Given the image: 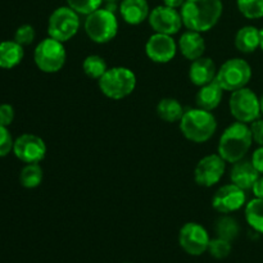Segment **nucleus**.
<instances>
[{
	"instance_id": "obj_1",
	"label": "nucleus",
	"mask_w": 263,
	"mask_h": 263,
	"mask_svg": "<svg viewBox=\"0 0 263 263\" xmlns=\"http://www.w3.org/2000/svg\"><path fill=\"white\" fill-rule=\"evenodd\" d=\"M222 12L221 0H186L180 10L185 27L200 33L212 30L220 21Z\"/></svg>"
},
{
	"instance_id": "obj_2",
	"label": "nucleus",
	"mask_w": 263,
	"mask_h": 263,
	"mask_svg": "<svg viewBox=\"0 0 263 263\" xmlns=\"http://www.w3.org/2000/svg\"><path fill=\"white\" fill-rule=\"evenodd\" d=\"M253 143L251 127L248 123L236 122L231 123L221 135L218 141V154L229 163H235L241 161L251 149Z\"/></svg>"
},
{
	"instance_id": "obj_3",
	"label": "nucleus",
	"mask_w": 263,
	"mask_h": 263,
	"mask_svg": "<svg viewBox=\"0 0 263 263\" xmlns=\"http://www.w3.org/2000/svg\"><path fill=\"white\" fill-rule=\"evenodd\" d=\"M180 130L187 140L202 144L215 135L217 121L211 110L193 108L184 112V116L180 120Z\"/></svg>"
},
{
	"instance_id": "obj_4",
	"label": "nucleus",
	"mask_w": 263,
	"mask_h": 263,
	"mask_svg": "<svg viewBox=\"0 0 263 263\" xmlns=\"http://www.w3.org/2000/svg\"><path fill=\"white\" fill-rule=\"evenodd\" d=\"M98 84L105 97L120 100L133 94L136 87V76L127 67H112L98 80Z\"/></svg>"
},
{
	"instance_id": "obj_5",
	"label": "nucleus",
	"mask_w": 263,
	"mask_h": 263,
	"mask_svg": "<svg viewBox=\"0 0 263 263\" xmlns=\"http://www.w3.org/2000/svg\"><path fill=\"white\" fill-rule=\"evenodd\" d=\"M84 28L91 41L97 44H107L118 33V20L116 13L107 8H99L86 15Z\"/></svg>"
},
{
	"instance_id": "obj_6",
	"label": "nucleus",
	"mask_w": 263,
	"mask_h": 263,
	"mask_svg": "<svg viewBox=\"0 0 263 263\" xmlns=\"http://www.w3.org/2000/svg\"><path fill=\"white\" fill-rule=\"evenodd\" d=\"M67 53L63 43L53 37H46L37 44L33 51V61L37 68L45 73H55L63 68Z\"/></svg>"
},
{
	"instance_id": "obj_7",
	"label": "nucleus",
	"mask_w": 263,
	"mask_h": 263,
	"mask_svg": "<svg viewBox=\"0 0 263 263\" xmlns=\"http://www.w3.org/2000/svg\"><path fill=\"white\" fill-rule=\"evenodd\" d=\"M252 79V67L246 59L231 58L226 61L217 69L216 80L225 91H235V90L247 87Z\"/></svg>"
},
{
	"instance_id": "obj_8",
	"label": "nucleus",
	"mask_w": 263,
	"mask_h": 263,
	"mask_svg": "<svg viewBox=\"0 0 263 263\" xmlns=\"http://www.w3.org/2000/svg\"><path fill=\"white\" fill-rule=\"evenodd\" d=\"M80 28L79 13L72 8L59 7L50 14L48 21V33L50 37L66 43L71 40Z\"/></svg>"
},
{
	"instance_id": "obj_9",
	"label": "nucleus",
	"mask_w": 263,
	"mask_h": 263,
	"mask_svg": "<svg viewBox=\"0 0 263 263\" xmlns=\"http://www.w3.org/2000/svg\"><path fill=\"white\" fill-rule=\"evenodd\" d=\"M230 112L236 121L243 123H252L261 116L259 99L253 90L248 87L235 90L231 92L229 102Z\"/></svg>"
},
{
	"instance_id": "obj_10",
	"label": "nucleus",
	"mask_w": 263,
	"mask_h": 263,
	"mask_svg": "<svg viewBox=\"0 0 263 263\" xmlns=\"http://www.w3.org/2000/svg\"><path fill=\"white\" fill-rule=\"evenodd\" d=\"M225 170V159L220 154H208L195 166L194 180L199 186L212 187L221 181Z\"/></svg>"
},
{
	"instance_id": "obj_11",
	"label": "nucleus",
	"mask_w": 263,
	"mask_h": 263,
	"mask_svg": "<svg viewBox=\"0 0 263 263\" xmlns=\"http://www.w3.org/2000/svg\"><path fill=\"white\" fill-rule=\"evenodd\" d=\"M208 231L198 222H187L180 229L179 244L190 256H200L208 251L210 246Z\"/></svg>"
},
{
	"instance_id": "obj_12",
	"label": "nucleus",
	"mask_w": 263,
	"mask_h": 263,
	"mask_svg": "<svg viewBox=\"0 0 263 263\" xmlns=\"http://www.w3.org/2000/svg\"><path fill=\"white\" fill-rule=\"evenodd\" d=\"M13 153L23 163H39L46 156L45 141L33 134H23L14 140Z\"/></svg>"
},
{
	"instance_id": "obj_13",
	"label": "nucleus",
	"mask_w": 263,
	"mask_h": 263,
	"mask_svg": "<svg viewBox=\"0 0 263 263\" xmlns=\"http://www.w3.org/2000/svg\"><path fill=\"white\" fill-rule=\"evenodd\" d=\"M149 25L156 32L164 35H175L182 27L181 13L167 5H159L151 12L148 17Z\"/></svg>"
},
{
	"instance_id": "obj_14",
	"label": "nucleus",
	"mask_w": 263,
	"mask_h": 263,
	"mask_svg": "<svg viewBox=\"0 0 263 263\" xmlns=\"http://www.w3.org/2000/svg\"><path fill=\"white\" fill-rule=\"evenodd\" d=\"M247 200L246 190L240 189L235 184H226L221 186L215 193L212 198V207L217 212L228 215V213L239 211L244 207Z\"/></svg>"
},
{
	"instance_id": "obj_15",
	"label": "nucleus",
	"mask_w": 263,
	"mask_h": 263,
	"mask_svg": "<svg viewBox=\"0 0 263 263\" xmlns=\"http://www.w3.org/2000/svg\"><path fill=\"white\" fill-rule=\"evenodd\" d=\"M145 53L146 57L154 63H168L176 55L177 44L171 35L156 32L146 41Z\"/></svg>"
},
{
	"instance_id": "obj_16",
	"label": "nucleus",
	"mask_w": 263,
	"mask_h": 263,
	"mask_svg": "<svg viewBox=\"0 0 263 263\" xmlns=\"http://www.w3.org/2000/svg\"><path fill=\"white\" fill-rule=\"evenodd\" d=\"M216 74H217V67L213 59L203 55L192 62L189 79L195 86H204L210 84L216 79Z\"/></svg>"
},
{
	"instance_id": "obj_17",
	"label": "nucleus",
	"mask_w": 263,
	"mask_h": 263,
	"mask_svg": "<svg viewBox=\"0 0 263 263\" xmlns=\"http://www.w3.org/2000/svg\"><path fill=\"white\" fill-rule=\"evenodd\" d=\"M259 177V172L253 166L252 161L241 159V161L233 163V168L230 172V179L233 184L243 190H252L254 182Z\"/></svg>"
},
{
	"instance_id": "obj_18",
	"label": "nucleus",
	"mask_w": 263,
	"mask_h": 263,
	"mask_svg": "<svg viewBox=\"0 0 263 263\" xmlns=\"http://www.w3.org/2000/svg\"><path fill=\"white\" fill-rule=\"evenodd\" d=\"M118 9L123 21L131 26L140 25L151 14L146 0H121Z\"/></svg>"
},
{
	"instance_id": "obj_19",
	"label": "nucleus",
	"mask_w": 263,
	"mask_h": 263,
	"mask_svg": "<svg viewBox=\"0 0 263 263\" xmlns=\"http://www.w3.org/2000/svg\"><path fill=\"white\" fill-rule=\"evenodd\" d=\"M179 49L185 58L193 62L204 55L205 41L200 32L187 30L180 36Z\"/></svg>"
},
{
	"instance_id": "obj_20",
	"label": "nucleus",
	"mask_w": 263,
	"mask_h": 263,
	"mask_svg": "<svg viewBox=\"0 0 263 263\" xmlns=\"http://www.w3.org/2000/svg\"><path fill=\"white\" fill-rule=\"evenodd\" d=\"M223 91L225 90L221 87L216 79L210 84L200 86L199 91L197 92V97H195V103H197L198 108L205 110L216 109L222 100Z\"/></svg>"
},
{
	"instance_id": "obj_21",
	"label": "nucleus",
	"mask_w": 263,
	"mask_h": 263,
	"mask_svg": "<svg viewBox=\"0 0 263 263\" xmlns=\"http://www.w3.org/2000/svg\"><path fill=\"white\" fill-rule=\"evenodd\" d=\"M261 33L254 26H244L236 32L235 46L239 51L244 54H251L259 48Z\"/></svg>"
},
{
	"instance_id": "obj_22",
	"label": "nucleus",
	"mask_w": 263,
	"mask_h": 263,
	"mask_svg": "<svg viewBox=\"0 0 263 263\" xmlns=\"http://www.w3.org/2000/svg\"><path fill=\"white\" fill-rule=\"evenodd\" d=\"M25 50L17 41L0 43V68L12 69L22 62Z\"/></svg>"
},
{
	"instance_id": "obj_23",
	"label": "nucleus",
	"mask_w": 263,
	"mask_h": 263,
	"mask_svg": "<svg viewBox=\"0 0 263 263\" xmlns=\"http://www.w3.org/2000/svg\"><path fill=\"white\" fill-rule=\"evenodd\" d=\"M157 115L162 121L168 123L180 122L184 116V108L181 103L174 98H163L157 105Z\"/></svg>"
},
{
	"instance_id": "obj_24",
	"label": "nucleus",
	"mask_w": 263,
	"mask_h": 263,
	"mask_svg": "<svg viewBox=\"0 0 263 263\" xmlns=\"http://www.w3.org/2000/svg\"><path fill=\"white\" fill-rule=\"evenodd\" d=\"M246 220L257 233L263 234V199L254 198L246 205Z\"/></svg>"
},
{
	"instance_id": "obj_25",
	"label": "nucleus",
	"mask_w": 263,
	"mask_h": 263,
	"mask_svg": "<svg viewBox=\"0 0 263 263\" xmlns=\"http://www.w3.org/2000/svg\"><path fill=\"white\" fill-rule=\"evenodd\" d=\"M43 168L39 163H28L20 174V182L26 189H35L43 182Z\"/></svg>"
},
{
	"instance_id": "obj_26",
	"label": "nucleus",
	"mask_w": 263,
	"mask_h": 263,
	"mask_svg": "<svg viewBox=\"0 0 263 263\" xmlns=\"http://www.w3.org/2000/svg\"><path fill=\"white\" fill-rule=\"evenodd\" d=\"M216 233H217L218 238L233 241L239 236L240 226H239L238 221L234 220L233 217L223 216V217L218 218L217 222H216Z\"/></svg>"
},
{
	"instance_id": "obj_27",
	"label": "nucleus",
	"mask_w": 263,
	"mask_h": 263,
	"mask_svg": "<svg viewBox=\"0 0 263 263\" xmlns=\"http://www.w3.org/2000/svg\"><path fill=\"white\" fill-rule=\"evenodd\" d=\"M82 69L87 77L92 80H99L107 72L108 67L104 58L97 55V54H91L85 58L84 63H82Z\"/></svg>"
},
{
	"instance_id": "obj_28",
	"label": "nucleus",
	"mask_w": 263,
	"mask_h": 263,
	"mask_svg": "<svg viewBox=\"0 0 263 263\" xmlns=\"http://www.w3.org/2000/svg\"><path fill=\"white\" fill-rule=\"evenodd\" d=\"M241 14L248 20H259L263 17V0H236Z\"/></svg>"
},
{
	"instance_id": "obj_29",
	"label": "nucleus",
	"mask_w": 263,
	"mask_h": 263,
	"mask_svg": "<svg viewBox=\"0 0 263 263\" xmlns=\"http://www.w3.org/2000/svg\"><path fill=\"white\" fill-rule=\"evenodd\" d=\"M102 3L103 0H67L68 7L82 15H89L99 9Z\"/></svg>"
},
{
	"instance_id": "obj_30",
	"label": "nucleus",
	"mask_w": 263,
	"mask_h": 263,
	"mask_svg": "<svg viewBox=\"0 0 263 263\" xmlns=\"http://www.w3.org/2000/svg\"><path fill=\"white\" fill-rule=\"evenodd\" d=\"M208 252L211 253V256L217 259L226 258L231 253V241L225 240L222 238L213 239V240L210 241Z\"/></svg>"
},
{
	"instance_id": "obj_31",
	"label": "nucleus",
	"mask_w": 263,
	"mask_h": 263,
	"mask_svg": "<svg viewBox=\"0 0 263 263\" xmlns=\"http://www.w3.org/2000/svg\"><path fill=\"white\" fill-rule=\"evenodd\" d=\"M35 28L31 25H22L17 28L14 33V41H17L20 45L26 46L30 45V44L33 43L35 40Z\"/></svg>"
},
{
	"instance_id": "obj_32",
	"label": "nucleus",
	"mask_w": 263,
	"mask_h": 263,
	"mask_svg": "<svg viewBox=\"0 0 263 263\" xmlns=\"http://www.w3.org/2000/svg\"><path fill=\"white\" fill-rule=\"evenodd\" d=\"M13 145L14 141L10 133L5 126L0 125V157L8 156L13 151Z\"/></svg>"
},
{
	"instance_id": "obj_33",
	"label": "nucleus",
	"mask_w": 263,
	"mask_h": 263,
	"mask_svg": "<svg viewBox=\"0 0 263 263\" xmlns=\"http://www.w3.org/2000/svg\"><path fill=\"white\" fill-rule=\"evenodd\" d=\"M14 120V108L10 104H0V125L8 126Z\"/></svg>"
},
{
	"instance_id": "obj_34",
	"label": "nucleus",
	"mask_w": 263,
	"mask_h": 263,
	"mask_svg": "<svg viewBox=\"0 0 263 263\" xmlns=\"http://www.w3.org/2000/svg\"><path fill=\"white\" fill-rule=\"evenodd\" d=\"M253 141H256L259 146H263V120H256L251 125Z\"/></svg>"
},
{
	"instance_id": "obj_35",
	"label": "nucleus",
	"mask_w": 263,
	"mask_h": 263,
	"mask_svg": "<svg viewBox=\"0 0 263 263\" xmlns=\"http://www.w3.org/2000/svg\"><path fill=\"white\" fill-rule=\"evenodd\" d=\"M251 161L253 166L256 167L257 171L259 172V175H263V146H259L258 149L253 152Z\"/></svg>"
},
{
	"instance_id": "obj_36",
	"label": "nucleus",
	"mask_w": 263,
	"mask_h": 263,
	"mask_svg": "<svg viewBox=\"0 0 263 263\" xmlns=\"http://www.w3.org/2000/svg\"><path fill=\"white\" fill-rule=\"evenodd\" d=\"M252 192H253L254 197L263 199V176H259L258 179H257L253 187H252Z\"/></svg>"
},
{
	"instance_id": "obj_37",
	"label": "nucleus",
	"mask_w": 263,
	"mask_h": 263,
	"mask_svg": "<svg viewBox=\"0 0 263 263\" xmlns=\"http://www.w3.org/2000/svg\"><path fill=\"white\" fill-rule=\"evenodd\" d=\"M186 0H163V4L167 5V7H171L177 9V8H181L184 5V3Z\"/></svg>"
},
{
	"instance_id": "obj_38",
	"label": "nucleus",
	"mask_w": 263,
	"mask_h": 263,
	"mask_svg": "<svg viewBox=\"0 0 263 263\" xmlns=\"http://www.w3.org/2000/svg\"><path fill=\"white\" fill-rule=\"evenodd\" d=\"M118 2H121V0H103V3H105L104 8H107L108 10H110L113 13H116V10H117Z\"/></svg>"
},
{
	"instance_id": "obj_39",
	"label": "nucleus",
	"mask_w": 263,
	"mask_h": 263,
	"mask_svg": "<svg viewBox=\"0 0 263 263\" xmlns=\"http://www.w3.org/2000/svg\"><path fill=\"white\" fill-rule=\"evenodd\" d=\"M259 33H261V43H259V48L263 50V28L261 31H259Z\"/></svg>"
},
{
	"instance_id": "obj_40",
	"label": "nucleus",
	"mask_w": 263,
	"mask_h": 263,
	"mask_svg": "<svg viewBox=\"0 0 263 263\" xmlns=\"http://www.w3.org/2000/svg\"><path fill=\"white\" fill-rule=\"evenodd\" d=\"M259 107H261V115H263V97L259 99Z\"/></svg>"
},
{
	"instance_id": "obj_41",
	"label": "nucleus",
	"mask_w": 263,
	"mask_h": 263,
	"mask_svg": "<svg viewBox=\"0 0 263 263\" xmlns=\"http://www.w3.org/2000/svg\"><path fill=\"white\" fill-rule=\"evenodd\" d=\"M126 263H130V262H126Z\"/></svg>"
}]
</instances>
